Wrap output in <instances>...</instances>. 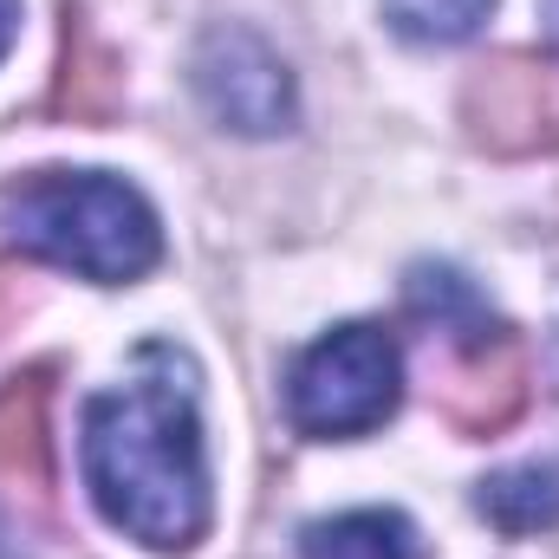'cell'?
<instances>
[{
    "mask_svg": "<svg viewBox=\"0 0 559 559\" xmlns=\"http://www.w3.org/2000/svg\"><path fill=\"white\" fill-rule=\"evenodd\" d=\"M85 488L98 514L150 554H189L209 527V455L195 358L150 338L124 384L85 404Z\"/></svg>",
    "mask_w": 559,
    "mask_h": 559,
    "instance_id": "obj_1",
    "label": "cell"
},
{
    "mask_svg": "<svg viewBox=\"0 0 559 559\" xmlns=\"http://www.w3.org/2000/svg\"><path fill=\"white\" fill-rule=\"evenodd\" d=\"M0 222L7 235L98 286L143 280L163 254L156 209L111 169H33L0 189Z\"/></svg>",
    "mask_w": 559,
    "mask_h": 559,
    "instance_id": "obj_2",
    "label": "cell"
},
{
    "mask_svg": "<svg viewBox=\"0 0 559 559\" xmlns=\"http://www.w3.org/2000/svg\"><path fill=\"white\" fill-rule=\"evenodd\" d=\"M397 397H404V358L397 338L371 319L312 338L286 365V423L312 442H345L378 429L397 411Z\"/></svg>",
    "mask_w": 559,
    "mask_h": 559,
    "instance_id": "obj_3",
    "label": "cell"
},
{
    "mask_svg": "<svg viewBox=\"0 0 559 559\" xmlns=\"http://www.w3.org/2000/svg\"><path fill=\"white\" fill-rule=\"evenodd\" d=\"M195 92L222 131L274 138L293 124V72L274 46L248 26H222L195 52Z\"/></svg>",
    "mask_w": 559,
    "mask_h": 559,
    "instance_id": "obj_4",
    "label": "cell"
},
{
    "mask_svg": "<svg viewBox=\"0 0 559 559\" xmlns=\"http://www.w3.org/2000/svg\"><path fill=\"white\" fill-rule=\"evenodd\" d=\"M527 384H534L527 345L514 325L495 319L475 338H449V371L436 384V404H442L449 429H462V436H501L527 411Z\"/></svg>",
    "mask_w": 559,
    "mask_h": 559,
    "instance_id": "obj_5",
    "label": "cell"
},
{
    "mask_svg": "<svg viewBox=\"0 0 559 559\" xmlns=\"http://www.w3.org/2000/svg\"><path fill=\"white\" fill-rule=\"evenodd\" d=\"M462 118H468V138L495 156H527V150L559 143L554 92H547L540 66H527V59L481 66L462 92Z\"/></svg>",
    "mask_w": 559,
    "mask_h": 559,
    "instance_id": "obj_6",
    "label": "cell"
},
{
    "mask_svg": "<svg viewBox=\"0 0 559 559\" xmlns=\"http://www.w3.org/2000/svg\"><path fill=\"white\" fill-rule=\"evenodd\" d=\"M46 111L59 124H92V131L124 111V59L105 46V33L92 26L85 7H66V26H59V79H52Z\"/></svg>",
    "mask_w": 559,
    "mask_h": 559,
    "instance_id": "obj_7",
    "label": "cell"
},
{
    "mask_svg": "<svg viewBox=\"0 0 559 559\" xmlns=\"http://www.w3.org/2000/svg\"><path fill=\"white\" fill-rule=\"evenodd\" d=\"M46 397H52V371H20L0 384V488H46L52 481Z\"/></svg>",
    "mask_w": 559,
    "mask_h": 559,
    "instance_id": "obj_8",
    "label": "cell"
},
{
    "mask_svg": "<svg viewBox=\"0 0 559 559\" xmlns=\"http://www.w3.org/2000/svg\"><path fill=\"white\" fill-rule=\"evenodd\" d=\"M475 508L495 534L508 540H527V534H547L559 527V462H521V468H501L475 488Z\"/></svg>",
    "mask_w": 559,
    "mask_h": 559,
    "instance_id": "obj_9",
    "label": "cell"
},
{
    "mask_svg": "<svg viewBox=\"0 0 559 559\" xmlns=\"http://www.w3.org/2000/svg\"><path fill=\"white\" fill-rule=\"evenodd\" d=\"M299 559H417V527L397 508L332 514L299 534Z\"/></svg>",
    "mask_w": 559,
    "mask_h": 559,
    "instance_id": "obj_10",
    "label": "cell"
},
{
    "mask_svg": "<svg viewBox=\"0 0 559 559\" xmlns=\"http://www.w3.org/2000/svg\"><path fill=\"white\" fill-rule=\"evenodd\" d=\"M411 312H417L429 332H442V345L449 338H475V332H488L495 325V312L475 299V286L455 274V267H411Z\"/></svg>",
    "mask_w": 559,
    "mask_h": 559,
    "instance_id": "obj_11",
    "label": "cell"
},
{
    "mask_svg": "<svg viewBox=\"0 0 559 559\" xmlns=\"http://www.w3.org/2000/svg\"><path fill=\"white\" fill-rule=\"evenodd\" d=\"M488 13H495V0H384V20L411 46H462L481 33Z\"/></svg>",
    "mask_w": 559,
    "mask_h": 559,
    "instance_id": "obj_12",
    "label": "cell"
},
{
    "mask_svg": "<svg viewBox=\"0 0 559 559\" xmlns=\"http://www.w3.org/2000/svg\"><path fill=\"white\" fill-rule=\"evenodd\" d=\"M13 33H20V0H0V59L13 46Z\"/></svg>",
    "mask_w": 559,
    "mask_h": 559,
    "instance_id": "obj_13",
    "label": "cell"
},
{
    "mask_svg": "<svg viewBox=\"0 0 559 559\" xmlns=\"http://www.w3.org/2000/svg\"><path fill=\"white\" fill-rule=\"evenodd\" d=\"M540 26H547V46L559 52V0H540Z\"/></svg>",
    "mask_w": 559,
    "mask_h": 559,
    "instance_id": "obj_14",
    "label": "cell"
}]
</instances>
